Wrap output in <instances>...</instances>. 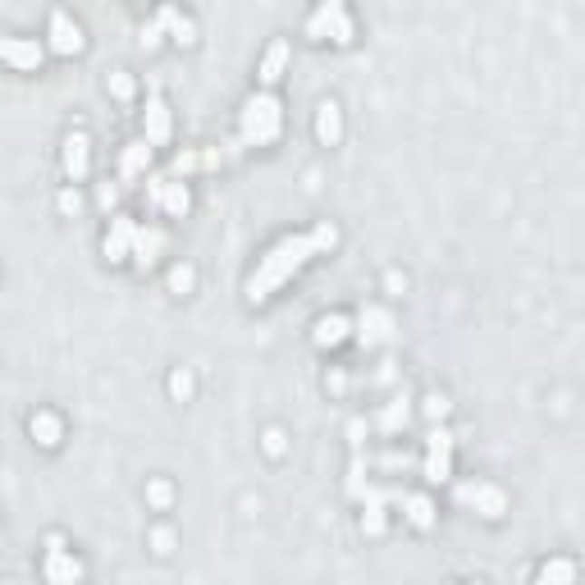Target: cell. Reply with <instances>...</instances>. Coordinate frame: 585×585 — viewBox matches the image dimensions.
<instances>
[{"mask_svg": "<svg viewBox=\"0 0 585 585\" xmlns=\"http://www.w3.org/2000/svg\"><path fill=\"white\" fill-rule=\"evenodd\" d=\"M338 248V224L334 219H316L311 229H297V233H284L275 248H266L257 257V270L248 275L243 284V297L252 307H266L293 275H302L316 257H329Z\"/></svg>", "mask_w": 585, "mask_h": 585, "instance_id": "cell-1", "label": "cell"}, {"mask_svg": "<svg viewBox=\"0 0 585 585\" xmlns=\"http://www.w3.org/2000/svg\"><path fill=\"white\" fill-rule=\"evenodd\" d=\"M284 138V101L270 87H257L239 110V138L233 151H266Z\"/></svg>", "mask_w": 585, "mask_h": 585, "instance_id": "cell-2", "label": "cell"}, {"mask_svg": "<svg viewBox=\"0 0 585 585\" xmlns=\"http://www.w3.org/2000/svg\"><path fill=\"white\" fill-rule=\"evenodd\" d=\"M302 37L307 42H334V46H353L357 42V19L347 10V0H320V5L307 15L302 24Z\"/></svg>", "mask_w": 585, "mask_h": 585, "instance_id": "cell-3", "label": "cell"}, {"mask_svg": "<svg viewBox=\"0 0 585 585\" xmlns=\"http://www.w3.org/2000/svg\"><path fill=\"white\" fill-rule=\"evenodd\" d=\"M174 42V46H197V19L192 15H183L174 0H165V5H156V15L142 24V46L147 51H156L161 42Z\"/></svg>", "mask_w": 585, "mask_h": 585, "instance_id": "cell-4", "label": "cell"}, {"mask_svg": "<svg viewBox=\"0 0 585 585\" xmlns=\"http://www.w3.org/2000/svg\"><path fill=\"white\" fill-rule=\"evenodd\" d=\"M453 453H457V434L444 421H434L430 434H425V457H421L425 485H448L453 481Z\"/></svg>", "mask_w": 585, "mask_h": 585, "instance_id": "cell-5", "label": "cell"}, {"mask_svg": "<svg viewBox=\"0 0 585 585\" xmlns=\"http://www.w3.org/2000/svg\"><path fill=\"white\" fill-rule=\"evenodd\" d=\"M46 51L60 55V60H78L87 51V28L69 15V10H51V24H46Z\"/></svg>", "mask_w": 585, "mask_h": 585, "instance_id": "cell-6", "label": "cell"}, {"mask_svg": "<svg viewBox=\"0 0 585 585\" xmlns=\"http://www.w3.org/2000/svg\"><path fill=\"white\" fill-rule=\"evenodd\" d=\"M457 503L481 512L485 522H503L508 517V490L494 485V481H462L457 485Z\"/></svg>", "mask_w": 585, "mask_h": 585, "instance_id": "cell-7", "label": "cell"}, {"mask_svg": "<svg viewBox=\"0 0 585 585\" xmlns=\"http://www.w3.org/2000/svg\"><path fill=\"white\" fill-rule=\"evenodd\" d=\"M233 156V142H224V147H183L174 161H170V179H188V174H206V170H219V165H229Z\"/></svg>", "mask_w": 585, "mask_h": 585, "instance_id": "cell-8", "label": "cell"}, {"mask_svg": "<svg viewBox=\"0 0 585 585\" xmlns=\"http://www.w3.org/2000/svg\"><path fill=\"white\" fill-rule=\"evenodd\" d=\"M147 197H151L170 219H188V210H192V188H188V179L156 174V179H147Z\"/></svg>", "mask_w": 585, "mask_h": 585, "instance_id": "cell-9", "label": "cell"}, {"mask_svg": "<svg viewBox=\"0 0 585 585\" xmlns=\"http://www.w3.org/2000/svg\"><path fill=\"white\" fill-rule=\"evenodd\" d=\"M46 42L42 37H0V64H10L19 73H37L46 64Z\"/></svg>", "mask_w": 585, "mask_h": 585, "instance_id": "cell-10", "label": "cell"}, {"mask_svg": "<svg viewBox=\"0 0 585 585\" xmlns=\"http://www.w3.org/2000/svg\"><path fill=\"white\" fill-rule=\"evenodd\" d=\"M142 138H147L156 151L170 147V138H174V114H170V101H165L161 92H151L147 105H142Z\"/></svg>", "mask_w": 585, "mask_h": 585, "instance_id": "cell-11", "label": "cell"}, {"mask_svg": "<svg viewBox=\"0 0 585 585\" xmlns=\"http://www.w3.org/2000/svg\"><path fill=\"white\" fill-rule=\"evenodd\" d=\"M133 233H138V219L133 215H110V229L101 239V252L110 266H124L133 257Z\"/></svg>", "mask_w": 585, "mask_h": 585, "instance_id": "cell-12", "label": "cell"}, {"mask_svg": "<svg viewBox=\"0 0 585 585\" xmlns=\"http://www.w3.org/2000/svg\"><path fill=\"white\" fill-rule=\"evenodd\" d=\"M60 165H64V179H69V183H87V174H92V138H87L83 129H78V133H64Z\"/></svg>", "mask_w": 585, "mask_h": 585, "instance_id": "cell-13", "label": "cell"}, {"mask_svg": "<svg viewBox=\"0 0 585 585\" xmlns=\"http://www.w3.org/2000/svg\"><path fill=\"white\" fill-rule=\"evenodd\" d=\"M288 64H293V42H288V37H275V42L266 46L261 64H257V87H270V92H275V87L284 83Z\"/></svg>", "mask_w": 585, "mask_h": 585, "instance_id": "cell-14", "label": "cell"}, {"mask_svg": "<svg viewBox=\"0 0 585 585\" xmlns=\"http://www.w3.org/2000/svg\"><path fill=\"white\" fill-rule=\"evenodd\" d=\"M83 562L73 558V549H64V540L60 535H51L46 540V558H42V576L46 580H83Z\"/></svg>", "mask_w": 585, "mask_h": 585, "instance_id": "cell-15", "label": "cell"}, {"mask_svg": "<svg viewBox=\"0 0 585 585\" xmlns=\"http://www.w3.org/2000/svg\"><path fill=\"white\" fill-rule=\"evenodd\" d=\"M353 329H357V320H353V316L329 311V316H320V320L311 325V343L320 347V353H334V347H343L347 338H353Z\"/></svg>", "mask_w": 585, "mask_h": 585, "instance_id": "cell-16", "label": "cell"}, {"mask_svg": "<svg viewBox=\"0 0 585 585\" xmlns=\"http://www.w3.org/2000/svg\"><path fill=\"white\" fill-rule=\"evenodd\" d=\"M28 434H33L37 448L55 453V448L64 444V416H60L55 407H37V412L28 416Z\"/></svg>", "mask_w": 585, "mask_h": 585, "instance_id": "cell-17", "label": "cell"}, {"mask_svg": "<svg viewBox=\"0 0 585 585\" xmlns=\"http://www.w3.org/2000/svg\"><path fill=\"white\" fill-rule=\"evenodd\" d=\"M394 503L403 508V517H407L412 531H430V526L439 522V508H434V499H430L425 490H398Z\"/></svg>", "mask_w": 585, "mask_h": 585, "instance_id": "cell-18", "label": "cell"}, {"mask_svg": "<svg viewBox=\"0 0 585 585\" xmlns=\"http://www.w3.org/2000/svg\"><path fill=\"white\" fill-rule=\"evenodd\" d=\"M165 243H170V233H165L161 224H147V229L138 224V233H133V257H129V261H133L138 270H151V266L161 261Z\"/></svg>", "mask_w": 585, "mask_h": 585, "instance_id": "cell-19", "label": "cell"}, {"mask_svg": "<svg viewBox=\"0 0 585 585\" xmlns=\"http://www.w3.org/2000/svg\"><path fill=\"white\" fill-rule=\"evenodd\" d=\"M151 156H156V147H151L147 138H133V142L120 151V183H138V179H147Z\"/></svg>", "mask_w": 585, "mask_h": 585, "instance_id": "cell-20", "label": "cell"}, {"mask_svg": "<svg viewBox=\"0 0 585 585\" xmlns=\"http://www.w3.org/2000/svg\"><path fill=\"white\" fill-rule=\"evenodd\" d=\"M316 142L320 147H338L343 142V105L334 96H325L316 105Z\"/></svg>", "mask_w": 585, "mask_h": 585, "instance_id": "cell-21", "label": "cell"}, {"mask_svg": "<svg viewBox=\"0 0 585 585\" xmlns=\"http://www.w3.org/2000/svg\"><path fill=\"white\" fill-rule=\"evenodd\" d=\"M353 338H362L366 347H375V343H389V338H394V316H389V311H380V307H366V311L357 316V329H353Z\"/></svg>", "mask_w": 585, "mask_h": 585, "instance_id": "cell-22", "label": "cell"}, {"mask_svg": "<svg viewBox=\"0 0 585 585\" xmlns=\"http://www.w3.org/2000/svg\"><path fill=\"white\" fill-rule=\"evenodd\" d=\"M412 412H416V403L407 398V394H398L389 407H380V416H375V430L385 434V439H394L398 430H407V421H412Z\"/></svg>", "mask_w": 585, "mask_h": 585, "instance_id": "cell-23", "label": "cell"}, {"mask_svg": "<svg viewBox=\"0 0 585 585\" xmlns=\"http://www.w3.org/2000/svg\"><path fill=\"white\" fill-rule=\"evenodd\" d=\"M192 288H197V266H192V261L170 266V293H174V297H188Z\"/></svg>", "mask_w": 585, "mask_h": 585, "instance_id": "cell-24", "label": "cell"}, {"mask_svg": "<svg viewBox=\"0 0 585 585\" xmlns=\"http://www.w3.org/2000/svg\"><path fill=\"white\" fill-rule=\"evenodd\" d=\"M147 503H151L156 512H170V508H174V485H170L165 476H151V481H147Z\"/></svg>", "mask_w": 585, "mask_h": 585, "instance_id": "cell-25", "label": "cell"}, {"mask_svg": "<svg viewBox=\"0 0 585 585\" xmlns=\"http://www.w3.org/2000/svg\"><path fill=\"white\" fill-rule=\"evenodd\" d=\"M540 580H549V585H571V580H576V562H571V558H553V562L540 567Z\"/></svg>", "mask_w": 585, "mask_h": 585, "instance_id": "cell-26", "label": "cell"}, {"mask_svg": "<svg viewBox=\"0 0 585 585\" xmlns=\"http://www.w3.org/2000/svg\"><path fill=\"white\" fill-rule=\"evenodd\" d=\"M105 87H110V96H114V101H133V96H138V83H133V73H129V69H114V73L105 78Z\"/></svg>", "mask_w": 585, "mask_h": 585, "instance_id": "cell-27", "label": "cell"}, {"mask_svg": "<svg viewBox=\"0 0 585 585\" xmlns=\"http://www.w3.org/2000/svg\"><path fill=\"white\" fill-rule=\"evenodd\" d=\"M170 394H174V403H192V394H197V375H192L188 366H179V371L170 375Z\"/></svg>", "mask_w": 585, "mask_h": 585, "instance_id": "cell-28", "label": "cell"}, {"mask_svg": "<svg viewBox=\"0 0 585 585\" xmlns=\"http://www.w3.org/2000/svg\"><path fill=\"white\" fill-rule=\"evenodd\" d=\"M448 412H453V403H448L444 394H425V398H421V416H425L430 425H434V421H444Z\"/></svg>", "mask_w": 585, "mask_h": 585, "instance_id": "cell-29", "label": "cell"}, {"mask_svg": "<svg viewBox=\"0 0 585 585\" xmlns=\"http://www.w3.org/2000/svg\"><path fill=\"white\" fill-rule=\"evenodd\" d=\"M261 448H266L270 457H284V453H288V434H284L279 425H270V430L261 434Z\"/></svg>", "mask_w": 585, "mask_h": 585, "instance_id": "cell-30", "label": "cell"}, {"mask_svg": "<svg viewBox=\"0 0 585 585\" xmlns=\"http://www.w3.org/2000/svg\"><path fill=\"white\" fill-rule=\"evenodd\" d=\"M60 210H64V215H78V210H83V192H78V183L60 192Z\"/></svg>", "mask_w": 585, "mask_h": 585, "instance_id": "cell-31", "label": "cell"}, {"mask_svg": "<svg viewBox=\"0 0 585 585\" xmlns=\"http://www.w3.org/2000/svg\"><path fill=\"white\" fill-rule=\"evenodd\" d=\"M151 544H156V553H161V558H165V553H174V531H170V526H161V531L151 535Z\"/></svg>", "mask_w": 585, "mask_h": 585, "instance_id": "cell-32", "label": "cell"}, {"mask_svg": "<svg viewBox=\"0 0 585 585\" xmlns=\"http://www.w3.org/2000/svg\"><path fill=\"white\" fill-rule=\"evenodd\" d=\"M385 288H389V297H403V293H407V275L389 270V275H385Z\"/></svg>", "mask_w": 585, "mask_h": 585, "instance_id": "cell-33", "label": "cell"}, {"mask_svg": "<svg viewBox=\"0 0 585 585\" xmlns=\"http://www.w3.org/2000/svg\"><path fill=\"white\" fill-rule=\"evenodd\" d=\"M0 540H5V526H0Z\"/></svg>", "mask_w": 585, "mask_h": 585, "instance_id": "cell-34", "label": "cell"}]
</instances>
